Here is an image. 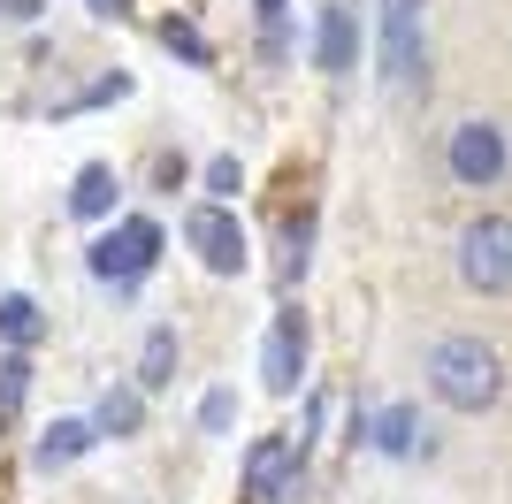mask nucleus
I'll use <instances>...</instances> for the list:
<instances>
[{
	"label": "nucleus",
	"instance_id": "obj_20",
	"mask_svg": "<svg viewBox=\"0 0 512 504\" xmlns=\"http://www.w3.org/2000/svg\"><path fill=\"white\" fill-rule=\"evenodd\" d=\"M230 420H237V398H230V390H207V398H199V428H207V436H222Z\"/></svg>",
	"mask_w": 512,
	"mask_h": 504
},
{
	"label": "nucleus",
	"instance_id": "obj_17",
	"mask_svg": "<svg viewBox=\"0 0 512 504\" xmlns=\"http://www.w3.org/2000/svg\"><path fill=\"white\" fill-rule=\"evenodd\" d=\"M23 398H31V359L8 352V359H0V420H16Z\"/></svg>",
	"mask_w": 512,
	"mask_h": 504
},
{
	"label": "nucleus",
	"instance_id": "obj_22",
	"mask_svg": "<svg viewBox=\"0 0 512 504\" xmlns=\"http://www.w3.org/2000/svg\"><path fill=\"white\" fill-rule=\"evenodd\" d=\"M39 8H46V0H0V16H16V23H31Z\"/></svg>",
	"mask_w": 512,
	"mask_h": 504
},
{
	"label": "nucleus",
	"instance_id": "obj_10",
	"mask_svg": "<svg viewBox=\"0 0 512 504\" xmlns=\"http://www.w3.org/2000/svg\"><path fill=\"white\" fill-rule=\"evenodd\" d=\"M92 443H100V428H92V420H54V428L39 436V451H31V459H39L46 474H54V466H77V459L92 451Z\"/></svg>",
	"mask_w": 512,
	"mask_h": 504
},
{
	"label": "nucleus",
	"instance_id": "obj_19",
	"mask_svg": "<svg viewBox=\"0 0 512 504\" xmlns=\"http://www.w3.org/2000/svg\"><path fill=\"white\" fill-rule=\"evenodd\" d=\"M237 184H245V168H237V153H214V161H207V191H214V207H222V199H230Z\"/></svg>",
	"mask_w": 512,
	"mask_h": 504
},
{
	"label": "nucleus",
	"instance_id": "obj_11",
	"mask_svg": "<svg viewBox=\"0 0 512 504\" xmlns=\"http://www.w3.org/2000/svg\"><path fill=\"white\" fill-rule=\"evenodd\" d=\"M69 214H85V222L115 214V168H107V161H85V168H77V184H69Z\"/></svg>",
	"mask_w": 512,
	"mask_h": 504
},
{
	"label": "nucleus",
	"instance_id": "obj_18",
	"mask_svg": "<svg viewBox=\"0 0 512 504\" xmlns=\"http://www.w3.org/2000/svg\"><path fill=\"white\" fill-rule=\"evenodd\" d=\"M161 46H169V54H184V62H192V69H207V62H214V46H207V39H199L192 23H176V16H169V23H161Z\"/></svg>",
	"mask_w": 512,
	"mask_h": 504
},
{
	"label": "nucleus",
	"instance_id": "obj_5",
	"mask_svg": "<svg viewBox=\"0 0 512 504\" xmlns=\"http://www.w3.org/2000/svg\"><path fill=\"white\" fill-rule=\"evenodd\" d=\"M421 8L428 0H383V84L406 100V92H421Z\"/></svg>",
	"mask_w": 512,
	"mask_h": 504
},
{
	"label": "nucleus",
	"instance_id": "obj_14",
	"mask_svg": "<svg viewBox=\"0 0 512 504\" xmlns=\"http://www.w3.org/2000/svg\"><path fill=\"white\" fill-rule=\"evenodd\" d=\"M176 382V329H146V352H138V390H169Z\"/></svg>",
	"mask_w": 512,
	"mask_h": 504
},
{
	"label": "nucleus",
	"instance_id": "obj_2",
	"mask_svg": "<svg viewBox=\"0 0 512 504\" xmlns=\"http://www.w3.org/2000/svg\"><path fill=\"white\" fill-rule=\"evenodd\" d=\"M459 283L482 298L512 291V214H482L459 230Z\"/></svg>",
	"mask_w": 512,
	"mask_h": 504
},
{
	"label": "nucleus",
	"instance_id": "obj_12",
	"mask_svg": "<svg viewBox=\"0 0 512 504\" xmlns=\"http://www.w3.org/2000/svg\"><path fill=\"white\" fill-rule=\"evenodd\" d=\"M39 336H46V314H39V298L8 291V298H0V344H8V352H31Z\"/></svg>",
	"mask_w": 512,
	"mask_h": 504
},
{
	"label": "nucleus",
	"instance_id": "obj_13",
	"mask_svg": "<svg viewBox=\"0 0 512 504\" xmlns=\"http://www.w3.org/2000/svg\"><path fill=\"white\" fill-rule=\"evenodd\" d=\"M138 420H146V390H138V382H115L100 398V413H92V428H100V436H138Z\"/></svg>",
	"mask_w": 512,
	"mask_h": 504
},
{
	"label": "nucleus",
	"instance_id": "obj_9",
	"mask_svg": "<svg viewBox=\"0 0 512 504\" xmlns=\"http://www.w3.org/2000/svg\"><path fill=\"white\" fill-rule=\"evenodd\" d=\"M352 54H360L352 8H344V0H329V8H321V31H314V62L329 69V77H344V69H352Z\"/></svg>",
	"mask_w": 512,
	"mask_h": 504
},
{
	"label": "nucleus",
	"instance_id": "obj_4",
	"mask_svg": "<svg viewBox=\"0 0 512 504\" xmlns=\"http://www.w3.org/2000/svg\"><path fill=\"white\" fill-rule=\"evenodd\" d=\"M299 482H306V436H260L245 451V497L253 504L299 497Z\"/></svg>",
	"mask_w": 512,
	"mask_h": 504
},
{
	"label": "nucleus",
	"instance_id": "obj_3",
	"mask_svg": "<svg viewBox=\"0 0 512 504\" xmlns=\"http://www.w3.org/2000/svg\"><path fill=\"white\" fill-rule=\"evenodd\" d=\"M161 260V222L153 214H130V222H115V230L100 237V245L85 252V268L100 275V283H115V291H130L138 275Z\"/></svg>",
	"mask_w": 512,
	"mask_h": 504
},
{
	"label": "nucleus",
	"instance_id": "obj_15",
	"mask_svg": "<svg viewBox=\"0 0 512 504\" xmlns=\"http://www.w3.org/2000/svg\"><path fill=\"white\" fill-rule=\"evenodd\" d=\"M375 451H390V459H413V451H421V413H413V405H390V413L375 420Z\"/></svg>",
	"mask_w": 512,
	"mask_h": 504
},
{
	"label": "nucleus",
	"instance_id": "obj_23",
	"mask_svg": "<svg viewBox=\"0 0 512 504\" xmlns=\"http://www.w3.org/2000/svg\"><path fill=\"white\" fill-rule=\"evenodd\" d=\"M92 16H130V0H85Z\"/></svg>",
	"mask_w": 512,
	"mask_h": 504
},
{
	"label": "nucleus",
	"instance_id": "obj_8",
	"mask_svg": "<svg viewBox=\"0 0 512 504\" xmlns=\"http://www.w3.org/2000/svg\"><path fill=\"white\" fill-rule=\"evenodd\" d=\"M299 375H306V321L276 314V329H268V344H260V382H268L276 398H291Z\"/></svg>",
	"mask_w": 512,
	"mask_h": 504
},
{
	"label": "nucleus",
	"instance_id": "obj_16",
	"mask_svg": "<svg viewBox=\"0 0 512 504\" xmlns=\"http://www.w3.org/2000/svg\"><path fill=\"white\" fill-rule=\"evenodd\" d=\"M306 245H314V214H291V222H283V260H276V283H299V275H306Z\"/></svg>",
	"mask_w": 512,
	"mask_h": 504
},
{
	"label": "nucleus",
	"instance_id": "obj_7",
	"mask_svg": "<svg viewBox=\"0 0 512 504\" xmlns=\"http://www.w3.org/2000/svg\"><path fill=\"white\" fill-rule=\"evenodd\" d=\"M444 161H451V176H459V184H474V191L497 184V176H505V130H497V123H459Z\"/></svg>",
	"mask_w": 512,
	"mask_h": 504
},
{
	"label": "nucleus",
	"instance_id": "obj_21",
	"mask_svg": "<svg viewBox=\"0 0 512 504\" xmlns=\"http://www.w3.org/2000/svg\"><path fill=\"white\" fill-rule=\"evenodd\" d=\"M260 23H268V46H283V0H260Z\"/></svg>",
	"mask_w": 512,
	"mask_h": 504
},
{
	"label": "nucleus",
	"instance_id": "obj_1",
	"mask_svg": "<svg viewBox=\"0 0 512 504\" xmlns=\"http://www.w3.org/2000/svg\"><path fill=\"white\" fill-rule=\"evenodd\" d=\"M428 390L451 405V413H490L505 398V359L482 344V336H444L428 352Z\"/></svg>",
	"mask_w": 512,
	"mask_h": 504
},
{
	"label": "nucleus",
	"instance_id": "obj_6",
	"mask_svg": "<svg viewBox=\"0 0 512 504\" xmlns=\"http://www.w3.org/2000/svg\"><path fill=\"white\" fill-rule=\"evenodd\" d=\"M184 237H192V252L207 260L214 275L245 268V222H237L230 207H214V199H207V207H192V214H184Z\"/></svg>",
	"mask_w": 512,
	"mask_h": 504
}]
</instances>
